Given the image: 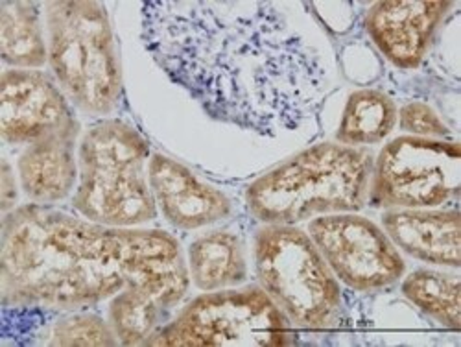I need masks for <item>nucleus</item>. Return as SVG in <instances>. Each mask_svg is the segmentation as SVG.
Listing matches in <instances>:
<instances>
[{
	"instance_id": "f257e3e1",
	"label": "nucleus",
	"mask_w": 461,
	"mask_h": 347,
	"mask_svg": "<svg viewBox=\"0 0 461 347\" xmlns=\"http://www.w3.org/2000/svg\"><path fill=\"white\" fill-rule=\"evenodd\" d=\"M140 15L151 59L211 119L276 137L320 111L325 67L276 5L149 0Z\"/></svg>"
},
{
	"instance_id": "f03ea898",
	"label": "nucleus",
	"mask_w": 461,
	"mask_h": 347,
	"mask_svg": "<svg viewBox=\"0 0 461 347\" xmlns=\"http://www.w3.org/2000/svg\"><path fill=\"white\" fill-rule=\"evenodd\" d=\"M5 305L78 308L130 285L188 288L179 242L159 229L111 227L30 204L3 222Z\"/></svg>"
},
{
	"instance_id": "7ed1b4c3",
	"label": "nucleus",
	"mask_w": 461,
	"mask_h": 347,
	"mask_svg": "<svg viewBox=\"0 0 461 347\" xmlns=\"http://www.w3.org/2000/svg\"><path fill=\"white\" fill-rule=\"evenodd\" d=\"M373 163L367 150L316 144L253 181L246 202L264 224L294 225L318 215L355 213L366 205Z\"/></svg>"
},
{
	"instance_id": "20e7f679",
	"label": "nucleus",
	"mask_w": 461,
	"mask_h": 347,
	"mask_svg": "<svg viewBox=\"0 0 461 347\" xmlns=\"http://www.w3.org/2000/svg\"><path fill=\"white\" fill-rule=\"evenodd\" d=\"M148 156V142L126 123L111 119L95 124L80 144L76 211L111 227H133L156 218L158 205L144 176Z\"/></svg>"
},
{
	"instance_id": "39448f33",
	"label": "nucleus",
	"mask_w": 461,
	"mask_h": 347,
	"mask_svg": "<svg viewBox=\"0 0 461 347\" xmlns=\"http://www.w3.org/2000/svg\"><path fill=\"white\" fill-rule=\"evenodd\" d=\"M49 61L63 93L89 114L122 100V70L109 15L100 3H49Z\"/></svg>"
},
{
	"instance_id": "423d86ee",
	"label": "nucleus",
	"mask_w": 461,
	"mask_h": 347,
	"mask_svg": "<svg viewBox=\"0 0 461 347\" xmlns=\"http://www.w3.org/2000/svg\"><path fill=\"white\" fill-rule=\"evenodd\" d=\"M255 269L262 290L294 325L321 331L338 322L339 285L304 231L266 224L255 237Z\"/></svg>"
},
{
	"instance_id": "0eeeda50",
	"label": "nucleus",
	"mask_w": 461,
	"mask_h": 347,
	"mask_svg": "<svg viewBox=\"0 0 461 347\" xmlns=\"http://www.w3.org/2000/svg\"><path fill=\"white\" fill-rule=\"evenodd\" d=\"M290 320L262 288L248 287L192 299L174 322L158 329L144 345H290Z\"/></svg>"
},
{
	"instance_id": "6e6552de",
	"label": "nucleus",
	"mask_w": 461,
	"mask_h": 347,
	"mask_svg": "<svg viewBox=\"0 0 461 347\" xmlns=\"http://www.w3.org/2000/svg\"><path fill=\"white\" fill-rule=\"evenodd\" d=\"M371 200L380 207L425 209L457 200L461 150L457 142L399 137L373 163Z\"/></svg>"
},
{
	"instance_id": "1a4fd4ad",
	"label": "nucleus",
	"mask_w": 461,
	"mask_h": 347,
	"mask_svg": "<svg viewBox=\"0 0 461 347\" xmlns=\"http://www.w3.org/2000/svg\"><path fill=\"white\" fill-rule=\"evenodd\" d=\"M309 233L332 274L355 290L386 288L404 276L397 246L364 216L323 215L309 224Z\"/></svg>"
},
{
	"instance_id": "9d476101",
	"label": "nucleus",
	"mask_w": 461,
	"mask_h": 347,
	"mask_svg": "<svg viewBox=\"0 0 461 347\" xmlns=\"http://www.w3.org/2000/svg\"><path fill=\"white\" fill-rule=\"evenodd\" d=\"M0 89V133L6 142L30 146L54 135L78 133L80 124L50 74L10 68Z\"/></svg>"
},
{
	"instance_id": "9b49d317",
	"label": "nucleus",
	"mask_w": 461,
	"mask_h": 347,
	"mask_svg": "<svg viewBox=\"0 0 461 347\" xmlns=\"http://www.w3.org/2000/svg\"><path fill=\"white\" fill-rule=\"evenodd\" d=\"M452 3H375L366 30L378 50L399 68H417Z\"/></svg>"
},
{
	"instance_id": "f8f14e48",
	"label": "nucleus",
	"mask_w": 461,
	"mask_h": 347,
	"mask_svg": "<svg viewBox=\"0 0 461 347\" xmlns=\"http://www.w3.org/2000/svg\"><path fill=\"white\" fill-rule=\"evenodd\" d=\"M148 178L156 205L174 227L198 229L230 215V202L221 190L163 153L151 156Z\"/></svg>"
},
{
	"instance_id": "ddd939ff",
	"label": "nucleus",
	"mask_w": 461,
	"mask_h": 347,
	"mask_svg": "<svg viewBox=\"0 0 461 347\" xmlns=\"http://www.w3.org/2000/svg\"><path fill=\"white\" fill-rule=\"evenodd\" d=\"M392 242L413 259L447 268L461 264L459 211L399 209L382 216Z\"/></svg>"
},
{
	"instance_id": "4468645a",
	"label": "nucleus",
	"mask_w": 461,
	"mask_h": 347,
	"mask_svg": "<svg viewBox=\"0 0 461 347\" xmlns=\"http://www.w3.org/2000/svg\"><path fill=\"white\" fill-rule=\"evenodd\" d=\"M78 133H61L30 144L19 160L24 195L40 205L65 200L78 178L74 142Z\"/></svg>"
},
{
	"instance_id": "2eb2a0df",
	"label": "nucleus",
	"mask_w": 461,
	"mask_h": 347,
	"mask_svg": "<svg viewBox=\"0 0 461 347\" xmlns=\"http://www.w3.org/2000/svg\"><path fill=\"white\" fill-rule=\"evenodd\" d=\"M186 290L172 285H130L111 301L109 325L122 345H140L158 331L163 313L179 303Z\"/></svg>"
},
{
	"instance_id": "dca6fc26",
	"label": "nucleus",
	"mask_w": 461,
	"mask_h": 347,
	"mask_svg": "<svg viewBox=\"0 0 461 347\" xmlns=\"http://www.w3.org/2000/svg\"><path fill=\"white\" fill-rule=\"evenodd\" d=\"M188 268L192 281L205 292L237 287L248 278L242 242L229 231H212L192 242Z\"/></svg>"
},
{
	"instance_id": "f3484780",
	"label": "nucleus",
	"mask_w": 461,
	"mask_h": 347,
	"mask_svg": "<svg viewBox=\"0 0 461 347\" xmlns=\"http://www.w3.org/2000/svg\"><path fill=\"white\" fill-rule=\"evenodd\" d=\"M40 10V3L0 5V54L5 63L21 68H40L49 61Z\"/></svg>"
},
{
	"instance_id": "a211bd4d",
	"label": "nucleus",
	"mask_w": 461,
	"mask_h": 347,
	"mask_svg": "<svg viewBox=\"0 0 461 347\" xmlns=\"http://www.w3.org/2000/svg\"><path fill=\"white\" fill-rule=\"evenodd\" d=\"M397 124V105L382 91L362 89L349 96L336 132L345 146L376 144L386 139Z\"/></svg>"
},
{
	"instance_id": "6ab92c4d",
	"label": "nucleus",
	"mask_w": 461,
	"mask_h": 347,
	"mask_svg": "<svg viewBox=\"0 0 461 347\" xmlns=\"http://www.w3.org/2000/svg\"><path fill=\"white\" fill-rule=\"evenodd\" d=\"M402 294L441 325L459 329V276L417 269L404 279Z\"/></svg>"
},
{
	"instance_id": "aec40b11",
	"label": "nucleus",
	"mask_w": 461,
	"mask_h": 347,
	"mask_svg": "<svg viewBox=\"0 0 461 347\" xmlns=\"http://www.w3.org/2000/svg\"><path fill=\"white\" fill-rule=\"evenodd\" d=\"M119 343L113 327L107 325L102 318L93 315H80L67 318L54 325L50 345H100L113 347Z\"/></svg>"
},
{
	"instance_id": "412c9836",
	"label": "nucleus",
	"mask_w": 461,
	"mask_h": 347,
	"mask_svg": "<svg viewBox=\"0 0 461 347\" xmlns=\"http://www.w3.org/2000/svg\"><path fill=\"white\" fill-rule=\"evenodd\" d=\"M399 124L404 132L413 137L425 139H445L448 137L447 124L439 119V114L425 102H410L399 111Z\"/></svg>"
},
{
	"instance_id": "4be33fe9",
	"label": "nucleus",
	"mask_w": 461,
	"mask_h": 347,
	"mask_svg": "<svg viewBox=\"0 0 461 347\" xmlns=\"http://www.w3.org/2000/svg\"><path fill=\"white\" fill-rule=\"evenodd\" d=\"M15 200H17L15 178L12 174L10 165L5 161V167H3V211H5V215L10 213V209L14 207Z\"/></svg>"
}]
</instances>
